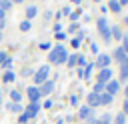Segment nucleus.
<instances>
[{
  "mask_svg": "<svg viewBox=\"0 0 128 124\" xmlns=\"http://www.w3.org/2000/svg\"><path fill=\"white\" fill-rule=\"evenodd\" d=\"M66 58H68V52H66V48H64L62 44L54 46V48L50 50V56H48V60L54 62V64H64Z\"/></svg>",
  "mask_w": 128,
  "mask_h": 124,
  "instance_id": "obj_1",
  "label": "nucleus"
},
{
  "mask_svg": "<svg viewBox=\"0 0 128 124\" xmlns=\"http://www.w3.org/2000/svg\"><path fill=\"white\" fill-rule=\"evenodd\" d=\"M48 74H50V66H48V64L40 66V68L34 72V82H36V84H44V82L48 80Z\"/></svg>",
  "mask_w": 128,
  "mask_h": 124,
  "instance_id": "obj_2",
  "label": "nucleus"
},
{
  "mask_svg": "<svg viewBox=\"0 0 128 124\" xmlns=\"http://www.w3.org/2000/svg\"><path fill=\"white\" fill-rule=\"evenodd\" d=\"M96 26H98V32H100V36H102V38L108 42V40H110V26H108L106 18H104V16H102V18H98Z\"/></svg>",
  "mask_w": 128,
  "mask_h": 124,
  "instance_id": "obj_3",
  "label": "nucleus"
},
{
  "mask_svg": "<svg viewBox=\"0 0 128 124\" xmlns=\"http://www.w3.org/2000/svg\"><path fill=\"white\" fill-rule=\"evenodd\" d=\"M118 90H120V82L118 80H110V82H106L104 84V92H108L110 96H114V94H118Z\"/></svg>",
  "mask_w": 128,
  "mask_h": 124,
  "instance_id": "obj_4",
  "label": "nucleus"
},
{
  "mask_svg": "<svg viewBox=\"0 0 128 124\" xmlns=\"http://www.w3.org/2000/svg\"><path fill=\"white\" fill-rule=\"evenodd\" d=\"M110 62H112V58H110L108 54H98V58H96V66H98L100 70L110 68Z\"/></svg>",
  "mask_w": 128,
  "mask_h": 124,
  "instance_id": "obj_5",
  "label": "nucleus"
},
{
  "mask_svg": "<svg viewBox=\"0 0 128 124\" xmlns=\"http://www.w3.org/2000/svg\"><path fill=\"white\" fill-rule=\"evenodd\" d=\"M110 80H112V70H110V68L100 70L98 76H96V82H102V84H106V82H110Z\"/></svg>",
  "mask_w": 128,
  "mask_h": 124,
  "instance_id": "obj_6",
  "label": "nucleus"
},
{
  "mask_svg": "<svg viewBox=\"0 0 128 124\" xmlns=\"http://www.w3.org/2000/svg\"><path fill=\"white\" fill-rule=\"evenodd\" d=\"M86 106H90V108H94V106H100V94H94V92H90V94L86 96Z\"/></svg>",
  "mask_w": 128,
  "mask_h": 124,
  "instance_id": "obj_7",
  "label": "nucleus"
},
{
  "mask_svg": "<svg viewBox=\"0 0 128 124\" xmlns=\"http://www.w3.org/2000/svg\"><path fill=\"white\" fill-rule=\"evenodd\" d=\"M118 82H128V58L124 62H120V78Z\"/></svg>",
  "mask_w": 128,
  "mask_h": 124,
  "instance_id": "obj_8",
  "label": "nucleus"
},
{
  "mask_svg": "<svg viewBox=\"0 0 128 124\" xmlns=\"http://www.w3.org/2000/svg\"><path fill=\"white\" fill-rule=\"evenodd\" d=\"M110 58H114V60H116V62H124V60H126V58H128V54H126V52H124V50H122V46H118V48H116V50H114V54H112V56H110Z\"/></svg>",
  "mask_w": 128,
  "mask_h": 124,
  "instance_id": "obj_9",
  "label": "nucleus"
},
{
  "mask_svg": "<svg viewBox=\"0 0 128 124\" xmlns=\"http://www.w3.org/2000/svg\"><path fill=\"white\" fill-rule=\"evenodd\" d=\"M92 114H94V110H92L90 106H82V108L78 110V116H80L82 120H86V118H88V120H92Z\"/></svg>",
  "mask_w": 128,
  "mask_h": 124,
  "instance_id": "obj_10",
  "label": "nucleus"
},
{
  "mask_svg": "<svg viewBox=\"0 0 128 124\" xmlns=\"http://www.w3.org/2000/svg\"><path fill=\"white\" fill-rule=\"evenodd\" d=\"M52 88H54V82H52V80H46L44 84H40L38 92H40V96H42V94H50V92H52Z\"/></svg>",
  "mask_w": 128,
  "mask_h": 124,
  "instance_id": "obj_11",
  "label": "nucleus"
},
{
  "mask_svg": "<svg viewBox=\"0 0 128 124\" xmlns=\"http://www.w3.org/2000/svg\"><path fill=\"white\" fill-rule=\"evenodd\" d=\"M26 94H28V98H30V102H38V98H40V92H38V86H30V88L26 90Z\"/></svg>",
  "mask_w": 128,
  "mask_h": 124,
  "instance_id": "obj_12",
  "label": "nucleus"
},
{
  "mask_svg": "<svg viewBox=\"0 0 128 124\" xmlns=\"http://www.w3.org/2000/svg\"><path fill=\"white\" fill-rule=\"evenodd\" d=\"M38 110H40V104H38V102H30V106L26 108V112H24V114H26L28 118H32V116H36V114H38Z\"/></svg>",
  "mask_w": 128,
  "mask_h": 124,
  "instance_id": "obj_13",
  "label": "nucleus"
},
{
  "mask_svg": "<svg viewBox=\"0 0 128 124\" xmlns=\"http://www.w3.org/2000/svg\"><path fill=\"white\" fill-rule=\"evenodd\" d=\"M122 30H120V26H112L110 28V38H116V40H122Z\"/></svg>",
  "mask_w": 128,
  "mask_h": 124,
  "instance_id": "obj_14",
  "label": "nucleus"
},
{
  "mask_svg": "<svg viewBox=\"0 0 128 124\" xmlns=\"http://www.w3.org/2000/svg\"><path fill=\"white\" fill-rule=\"evenodd\" d=\"M112 100H114V96H110L108 92H102L100 94V104H110Z\"/></svg>",
  "mask_w": 128,
  "mask_h": 124,
  "instance_id": "obj_15",
  "label": "nucleus"
},
{
  "mask_svg": "<svg viewBox=\"0 0 128 124\" xmlns=\"http://www.w3.org/2000/svg\"><path fill=\"white\" fill-rule=\"evenodd\" d=\"M6 110H10V112H20V110H22V106H20L18 102H8Z\"/></svg>",
  "mask_w": 128,
  "mask_h": 124,
  "instance_id": "obj_16",
  "label": "nucleus"
},
{
  "mask_svg": "<svg viewBox=\"0 0 128 124\" xmlns=\"http://www.w3.org/2000/svg\"><path fill=\"white\" fill-rule=\"evenodd\" d=\"M2 80H4V82H14V72H12V70H6L4 76H2Z\"/></svg>",
  "mask_w": 128,
  "mask_h": 124,
  "instance_id": "obj_17",
  "label": "nucleus"
},
{
  "mask_svg": "<svg viewBox=\"0 0 128 124\" xmlns=\"http://www.w3.org/2000/svg\"><path fill=\"white\" fill-rule=\"evenodd\" d=\"M108 8H110L112 12H120V10H122V6L118 4V0H114V2H110V4H108Z\"/></svg>",
  "mask_w": 128,
  "mask_h": 124,
  "instance_id": "obj_18",
  "label": "nucleus"
},
{
  "mask_svg": "<svg viewBox=\"0 0 128 124\" xmlns=\"http://www.w3.org/2000/svg\"><path fill=\"white\" fill-rule=\"evenodd\" d=\"M36 14H38V10H36V6H28V8H26V16H28V18H34Z\"/></svg>",
  "mask_w": 128,
  "mask_h": 124,
  "instance_id": "obj_19",
  "label": "nucleus"
},
{
  "mask_svg": "<svg viewBox=\"0 0 128 124\" xmlns=\"http://www.w3.org/2000/svg\"><path fill=\"white\" fill-rule=\"evenodd\" d=\"M0 8L6 12V10H10L12 8V0H0Z\"/></svg>",
  "mask_w": 128,
  "mask_h": 124,
  "instance_id": "obj_20",
  "label": "nucleus"
},
{
  "mask_svg": "<svg viewBox=\"0 0 128 124\" xmlns=\"http://www.w3.org/2000/svg\"><path fill=\"white\" fill-rule=\"evenodd\" d=\"M76 60H78V56H76V54H72V56H68V58H66V64L72 68V66H76Z\"/></svg>",
  "mask_w": 128,
  "mask_h": 124,
  "instance_id": "obj_21",
  "label": "nucleus"
},
{
  "mask_svg": "<svg viewBox=\"0 0 128 124\" xmlns=\"http://www.w3.org/2000/svg\"><path fill=\"white\" fill-rule=\"evenodd\" d=\"M92 92H94V94H102V92H104V84H102V82H96Z\"/></svg>",
  "mask_w": 128,
  "mask_h": 124,
  "instance_id": "obj_22",
  "label": "nucleus"
},
{
  "mask_svg": "<svg viewBox=\"0 0 128 124\" xmlns=\"http://www.w3.org/2000/svg\"><path fill=\"white\" fill-rule=\"evenodd\" d=\"M114 124H126V116L120 112V114H116V118H114Z\"/></svg>",
  "mask_w": 128,
  "mask_h": 124,
  "instance_id": "obj_23",
  "label": "nucleus"
},
{
  "mask_svg": "<svg viewBox=\"0 0 128 124\" xmlns=\"http://www.w3.org/2000/svg\"><path fill=\"white\" fill-rule=\"evenodd\" d=\"M92 68H94V64H86V68L82 70V72H84V78H90V74H92Z\"/></svg>",
  "mask_w": 128,
  "mask_h": 124,
  "instance_id": "obj_24",
  "label": "nucleus"
},
{
  "mask_svg": "<svg viewBox=\"0 0 128 124\" xmlns=\"http://www.w3.org/2000/svg\"><path fill=\"white\" fill-rule=\"evenodd\" d=\"M10 96H12V102H20V98H22V94H20L18 90H12Z\"/></svg>",
  "mask_w": 128,
  "mask_h": 124,
  "instance_id": "obj_25",
  "label": "nucleus"
},
{
  "mask_svg": "<svg viewBox=\"0 0 128 124\" xmlns=\"http://www.w3.org/2000/svg\"><path fill=\"white\" fill-rule=\"evenodd\" d=\"M122 50L128 54V34H124V36H122Z\"/></svg>",
  "mask_w": 128,
  "mask_h": 124,
  "instance_id": "obj_26",
  "label": "nucleus"
},
{
  "mask_svg": "<svg viewBox=\"0 0 128 124\" xmlns=\"http://www.w3.org/2000/svg\"><path fill=\"white\" fill-rule=\"evenodd\" d=\"M20 30H22V32H26V30H30V22H28V20H24V22H20Z\"/></svg>",
  "mask_w": 128,
  "mask_h": 124,
  "instance_id": "obj_27",
  "label": "nucleus"
},
{
  "mask_svg": "<svg viewBox=\"0 0 128 124\" xmlns=\"http://www.w3.org/2000/svg\"><path fill=\"white\" fill-rule=\"evenodd\" d=\"M76 64H80V66H86V58L80 54V56H78V60H76Z\"/></svg>",
  "mask_w": 128,
  "mask_h": 124,
  "instance_id": "obj_28",
  "label": "nucleus"
},
{
  "mask_svg": "<svg viewBox=\"0 0 128 124\" xmlns=\"http://www.w3.org/2000/svg\"><path fill=\"white\" fill-rule=\"evenodd\" d=\"M2 66H4L6 70H10V66H12V60H10V58H6V60L2 62Z\"/></svg>",
  "mask_w": 128,
  "mask_h": 124,
  "instance_id": "obj_29",
  "label": "nucleus"
},
{
  "mask_svg": "<svg viewBox=\"0 0 128 124\" xmlns=\"http://www.w3.org/2000/svg\"><path fill=\"white\" fill-rule=\"evenodd\" d=\"M122 114H124V116L128 114V98L124 100V106H122Z\"/></svg>",
  "mask_w": 128,
  "mask_h": 124,
  "instance_id": "obj_30",
  "label": "nucleus"
},
{
  "mask_svg": "<svg viewBox=\"0 0 128 124\" xmlns=\"http://www.w3.org/2000/svg\"><path fill=\"white\" fill-rule=\"evenodd\" d=\"M78 16H80V10H76V12H70V18H72V20H78Z\"/></svg>",
  "mask_w": 128,
  "mask_h": 124,
  "instance_id": "obj_31",
  "label": "nucleus"
},
{
  "mask_svg": "<svg viewBox=\"0 0 128 124\" xmlns=\"http://www.w3.org/2000/svg\"><path fill=\"white\" fill-rule=\"evenodd\" d=\"M90 124H112V122H104V120L98 118V120H90Z\"/></svg>",
  "mask_w": 128,
  "mask_h": 124,
  "instance_id": "obj_32",
  "label": "nucleus"
},
{
  "mask_svg": "<svg viewBox=\"0 0 128 124\" xmlns=\"http://www.w3.org/2000/svg\"><path fill=\"white\" fill-rule=\"evenodd\" d=\"M24 122H28V116L26 114H20V124H24Z\"/></svg>",
  "mask_w": 128,
  "mask_h": 124,
  "instance_id": "obj_33",
  "label": "nucleus"
},
{
  "mask_svg": "<svg viewBox=\"0 0 128 124\" xmlns=\"http://www.w3.org/2000/svg\"><path fill=\"white\" fill-rule=\"evenodd\" d=\"M40 48H42V50H48V48H50V44H48V42H42V44H40Z\"/></svg>",
  "mask_w": 128,
  "mask_h": 124,
  "instance_id": "obj_34",
  "label": "nucleus"
},
{
  "mask_svg": "<svg viewBox=\"0 0 128 124\" xmlns=\"http://www.w3.org/2000/svg\"><path fill=\"white\" fill-rule=\"evenodd\" d=\"M6 58H8V56H6V52H0V64H2Z\"/></svg>",
  "mask_w": 128,
  "mask_h": 124,
  "instance_id": "obj_35",
  "label": "nucleus"
},
{
  "mask_svg": "<svg viewBox=\"0 0 128 124\" xmlns=\"http://www.w3.org/2000/svg\"><path fill=\"white\" fill-rule=\"evenodd\" d=\"M118 4H120V6H126V4H128V0H118Z\"/></svg>",
  "mask_w": 128,
  "mask_h": 124,
  "instance_id": "obj_36",
  "label": "nucleus"
},
{
  "mask_svg": "<svg viewBox=\"0 0 128 124\" xmlns=\"http://www.w3.org/2000/svg\"><path fill=\"white\" fill-rule=\"evenodd\" d=\"M4 16H6V12H4V10H2V8H0V18H2V20H4Z\"/></svg>",
  "mask_w": 128,
  "mask_h": 124,
  "instance_id": "obj_37",
  "label": "nucleus"
},
{
  "mask_svg": "<svg viewBox=\"0 0 128 124\" xmlns=\"http://www.w3.org/2000/svg\"><path fill=\"white\" fill-rule=\"evenodd\" d=\"M124 94H126V98H128V86H126V90H124Z\"/></svg>",
  "mask_w": 128,
  "mask_h": 124,
  "instance_id": "obj_38",
  "label": "nucleus"
},
{
  "mask_svg": "<svg viewBox=\"0 0 128 124\" xmlns=\"http://www.w3.org/2000/svg\"><path fill=\"white\" fill-rule=\"evenodd\" d=\"M2 26H4V20H2V18H0V28H2Z\"/></svg>",
  "mask_w": 128,
  "mask_h": 124,
  "instance_id": "obj_39",
  "label": "nucleus"
},
{
  "mask_svg": "<svg viewBox=\"0 0 128 124\" xmlns=\"http://www.w3.org/2000/svg\"><path fill=\"white\" fill-rule=\"evenodd\" d=\"M72 2H74V4H78V2H80V0H72Z\"/></svg>",
  "mask_w": 128,
  "mask_h": 124,
  "instance_id": "obj_40",
  "label": "nucleus"
},
{
  "mask_svg": "<svg viewBox=\"0 0 128 124\" xmlns=\"http://www.w3.org/2000/svg\"><path fill=\"white\" fill-rule=\"evenodd\" d=\"M124 22H126V24H128V16H126V18H124Z\"/></svg>",
  "mask_w": 128,
  "mask_h": 124,
  "instance_id": "obj_41",
  "label": "nucleus"
},
{
  "mask_svg": "<svg viewBox=\"0 0 128 124\" xmlns=\"http://www.w3.org/2000/svg\"><path fill=\"white\" fill-rule=\"evenodd\" d=\"M14 2H24V0H14Z\"/></svg>",
  "mask_w": 128,
  "mask_h": 124,
  "instance_id": "obj_42",
  "label": "nucleus"
},
{
  "mask_svg": "<svg viewBox=\"0 0 128 124\" xmlns=\"http://www.w3.org/2000/svg\"><path fill=\"white\" fill-rule=\"evenodd\" d=\"M0 40H2V32H0Z\"/></svg>",
  "mask_w": 128,
  "mask_h": 124,
  "instance_id": "obj_43",
  "label": "nucleus"
},
{
  "mask_svg": "<svg viewBox=\"0 0 128 124\" xmlns=\"http://www.w3.org/2000/svg\"><path fill=\"white\" fill-rule=\"evenodd\" d=\"M0 102H2V94H0Z\"/></svg>",
  "mask_w": 128,
  "mask_h": 124,
  "instance_id": "obj_44",
  "label": "nucleus"
},
{
  "mask_svg": "<svg viewBox=\"0 0 128 124\" xmlns=\"http://www.w3.org/2000/svg\"><path fill=\"white\" fill-rule=\"evenodd\" d=\"M94 2H100V0H94Z\"/></svg>",
  "mask_w": 128,
  "mask_h": 124,
  "instance_id": "obj_45",
  "label": "nucleus"
},
{
  "mask_svg": "<svg viewBox=\"0 0 128 124\" xmlns=\"http://www.w3.org/2000/svg\"><path fill=\"white\" fill-rule=\"evenodd\" d=\"M110 2H114V0H110Z\"/></svg>",
  "mask_w": 128,
  "mask_h": 124,
  "instance_id": "obj_46",
  "label": "nucleus"
}]
</instances>
